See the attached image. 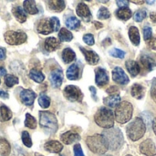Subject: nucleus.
I'll list each match as a JSON object with an SVG mask.
<instances>
[{
  "mask_svg": "<svg viewBox=\"0 0 156 156\" xmlns=\"http://www.w3.org/2000/svg\"><path fill=\"white\" fill-rule=\"evenodd\" d=\"M102 136L105 138L109 149L116 151L122 147L123 143V135L122 132L117 128H112L105 130L102 132Z\"/></svg>",
  "mask_w": 156,
  "mask_h": 156,
  "instance_id": "nucleus-1",
  "label": "nucleus"
},
{
  "mask_svg": "<svg viewBox=\"0 0 156 156\" xmlns=\"http://www.w3.org/2000/svg\"><path fill=\"white\" fill-rule=\"evenodd\" d=\"M95 122L98 126L104 129H112L114 125V114L108 108H101L94 116Z\"/></svg>",
  "mask_w": 156,
  "mask_h": 156,
  "instance_id": "nucleus-2",
  "label": "nucleus"
},
{
  "mask_svg": "<svg viewBox=\"0 0 156 156\" xmlns=\"http://www.w3.org/2000/svg\"><path fill=\"white\" fill-rule=\"evenodd\" d=\"M145 131H146L145 123L140 118L134 119V120L130 122L126 128V132L128 137L133 142H136L140 140L142 137H144Z\"/></svg>",
  "mask_w": 156,
  "mask_h": 156,
  "instance_id": "nucleus-3",
  "label": "nucleus"
},
{
  "mask_svg": "<svg viewBox=\"0 0 156 156\" xmlns=\"http://www.w3.org/2000/svg\"><path fill=\"white\" fill-rule=\"evenodd\" d=\"M86 143L89 149L92 153L97 154H104L109 149L107 142L102 134H95L88 137L86 140Z\"/></svg>",
  "mask_w": 156,
  "mask_h": 156,
  "instance_id": "nucleus-4",
  "label": "nucleus"
},
{
  "mask_svg": "<svg viewBox=\"0 0 156 156\" xmlns=\"http://www.w3.org/2000/svg\"><path fill=\"white\" fill-rule=\"evenodd\" d=\"M133 112V108L130 102H127V101L121 102L116 107V109H115V115H114L115 120L117 122L121 124L127 123L132 119Z\"/></svg>",
  "mask_w": 156,
  "mask_h": 156,
  "instance_id": "nucleus-5",
  "label": "nucleus"
},
{
  "mask_svg": "<svg viewBox=\"0 0 156 156\" xmlns=\"http://www.w3.org/2000/svg\"><path fill=\"white\" fill-rule=\"evenodd\" d=\"M39 123L42 128H44L50 133H55L58 130V120L56 116L51 112L40 111Z\"/></svg>",
  "mask_w": 156,
  "mask_h": 156,
  "instance_id": "nucleus-6",
  "label": "nucleus"
},
{
  "mask_svg": "<svg viewBox=\"0 0 156 156\" xmlns=\"http://www.w3.org/2000/svg\"><path fill=\"white\" fill-rule=\"evenodd\" d=\"M4 38L5 42L8 43L9 45H19L27 40V36L25 32L22 31L9 30L4 34Z\"/></svg>",
  "mask_w": 156,
  "mask_h": 156,
  "instance_id": "nucleus-7",
  "label": "nucleus"
},
{
  "mask_svg": "<svg viewBox=\"0 0 156 156\" xmlns=\"http://www.w3.org/2000/svg\"><path fill=\"white\" fill-rule=\"evenodd\" d=\"M64 97L71 102H81L83 99V94L81 90L75 86H67L64 89Z\"/></svg>",
  "mask_w": 156,
  "mask_h": 156,
  "instance_id": "nucleus-8",
  "label": "nucleus"
},
{
  "mask_svg": "<svg viewBox=\"0 0 156 156\" xmlns=\"http://www.w3.org/2000/svg\"><path fill=\"white\" fill-rule=\"evenodd\" d=\"M112 79L119 85H127L130 82L129 77L121 67H115L112 71Z\"/></svg>",
  "mask_w": 156,
  "mask_h": 156,
  "instance_id": "nucleus-9",
  "label": "nucleus"
},
{
  "mask_svg": "<svg viewBox=\"0 0 156 156\" xmlns=\"http://www.w3.org/2000/svg\"><path fill=\"white\" fill-rule=\"evenodd\" d=\"M140 152L145 156H155L156 146L154 142L150 139L145 140L140 145Z\"/></svg>",
  "mask_w": 156,
  "mask_h": 156,
  "instance_id": "nucleus-10",
  "label": "nucleus"
},
{
  "mask_svg": "<svg viewBox=\"0 0 156 156\" xmlns=\"http://www.w3.org/2000/svg\"><path fill=\"white\" fill-rule=\"evenodd\" d=\"M37 32L43 34V35H48L50 34L51 32H53V27L50 21V18H43L41 19L37 27Z\"/></svg>",
  "mask_w": 156,
  "mask_h": 156,
  "instance_id": "nucleus-11",
  "label": "nucleus"
},
{
  "mask_svg": "<svg viewBox=\"0 0 156 156\" xmlns=\"http://www.w3.org/2000/svg\"><path fill=\"white\" fill-rule=\"evenodd\" d=\"M36 97H37L36 93H34L32 90L29 89H23L20 92V98L22 103L28 107H31L33 105Z\"/></svg>",
  "mask_w": 156,
  "mask_h": 156,
  "instance_id": "nucleus-12",
  "label": "nucleus"
},
{
  "mask_svg": "<svg viewBox=\"0 0 156 156\" xmlns=\"http://www.w3.org/2000/svg\"><path fill=\"white\" fill-rule=\"evenodd\" d=\"M96 79L95 82L99 86H103L109 83V76L105 69L103 68H97L96 69Z\"/></svg>",
  "mask_w": 156,
  "mask_h": 156,
  "instance_id": "nucleus-13",
  "label": "nucleus"
},
{
  "mask_svg": "<svg viewBox=\"0 0 156 156\" xmlns=\"http://www.w3.org/2000/svg\"><path fill=\"white\" fill-rule=\"evenodd\" d=\"M49 80L54 87H60L63 82V73L60 69L53 70L49 74Z\"/></svg>",
  "mask_w": 156,
  "mask_h": 156,
  "instance_id": "nucleus-14",
  "label": "nucleus"
},
{
  "mask_svg": "<svg viewBox=\"0 0 156 156\" xmlns=\"http://www.w3.org/2000/svg\"><path fill=\"white\" fill-rule=\"evenodd\" d=\"M76 12L79 17H80L81 18H84V20L86 21H89L90 19H91L90 10L85 3H80L76 7Z\"/></svg>",
  "mask_w": 156,
  "mask_h": 156,
  "instance_id": "nucleus-15",
  "label": "nucleus"
},
{
  "mask_svg": "<svg viewBox=\"0 0 156 156\" xmlns=\"http://www.w3.org/2000/svg\"><path fill=\"white\" fill-rule=\"evenodd\" d=\"M60 140L64 144L69 145L80 140V136L74 131H67L60 136Z\"/></svg>",
  "mask_w": 156,
  "mask_h": 156,
  "instance_id": "nucleus-16",
  "label": "nucleus"
},
{
  "mask_svg": "<svg viewBox=\"0 0 156 156\" xmlns=\"http://www.w3.org/2000/svg\"><path fill=\"white\" fill-rule=\"evenodd\" d=\"M140 61L143 69L146 72H152L156 67V62L154 61V59L149 55H142Z\"/></svg>",
  "mask_w": 156,
  "mask_h": 156,
  "instance_id": "nucleus-17",
  "label": "nucleus"
},
{
  "mask_svg": "<svg viewBox=\"0 0 156 156\" xmlns=\"http://www.w3.org/2000/svg\"><path fill=\"white\" fill-rule=\"evenodd\" d=\"M80 49L81 52L84 54L86 61H87L90 64L95 65V64L98 63V62H99V60H100V57H99V55H98L95 51H90V50H86L85 48H82V47H80Z\"/></svg>",
  "mask_w": 156,
  "mask_h": 156,
  "instance_id": "nucleus-18",
  "label": "nucleus"
},
{
  "mask_svg": "<svg viewBox=\"0 0 156 156\" xmlns=\"http://www.w3.org/2000/svg\"><path fill=\"white\" fill-rule=\"evenodd\" d=\"M44 149L52 154H59L63 149V145L58 141H49L45 143Z\"/></svg>",
  "mask_w": 156,
  "mask_h": 156,
  "instance_id": "nucleus-19",
  "label": "nucleus"
},
{
  "mask_svg": "<svg viewBox=\"0 0 156 156\" xmlns=\"http://www.w3.org/2000/svg\"><path fill=\"white\" fill-rule=\"evenodd\" d=\"M44 47H45L46 51L52 52L59 47V41L54 37H49V38L46 39L45 43H44Z\"/></svg>",
  "mask_w": 156,
  "mask_h": 156,
  "instance_id": "nucleus-20",
  "label": "nucleus"
},
{
  "mask_svg": "<svg viewBox=\"0 0 156 156\" xmlns=\"http://www.w3.org/2000/svg\"><path fill=\"white\" fill-rule=\"evenodd\" d=\"M125 66L127 68V71L131 74L132 76H136L140 74L141 72V67L139 65L138 63L134 62V61H128L125 63Z\"/></svg>",
  "mask_w": 156,
  "mask_h": 156,
  "instance_id": "nucleus-21",
  "label": "nucleus"
},
{
  "mask_svg": "<svg viewBox=\"0 0 156 156\" xmlns=\"http://www.w3.org/2000/svg\"><path fill=\"white\" fill-rule=\"evenodd\" d=\"M24 10L26 13H28L30 15H35L38 13V9L37 7V4L33 0H26L23 2Z\"/></svg>",
  "mask_w": 156,
  "mask_h": 156,
  "instance_id": "nucleus-22",
  "label": "nucleus"
},
{
  "mask_svg": "<svg viewBox=\"0 0 156 156\" xmlns=\"http://www.w3.org/2000/svg\"><path fill=\"white\" fill-rule=\"evenodd\" d=\"M12 13H13V15L15 16V17L16 18V20H17L18 22L24 23V22L27 20V13L25 12V10H24L21 6H15V7L12 9Z\"/></svg>",
  "mask_w": 156,
  "mask_h": 156,
  "instance_id": "nucleus-23",
  "label": "nucleus"
},
{
  "mask_svg": "<svg viewBox=\"0 0 156 156\" xmlns=\"http://www.w3.org/2000/svg\"><path fill=\"white\" fill-rule=\"evenodd\" d=\"M67 77L69 80H77L80 78V68L77 63H73L68 68Z\"/></svg>",
  "mask_w": 156,
  "mask_h": 156,
  "instance_id": "nucleus-24",
  "label": "nucleus"
},
{
  "mask_svg": "<svg viewBox=\"0 0 156 156\" xmlns=\"http://www.w3.org/2000/svg\"><path fill=\"white\" fill-rule=\"evenodd\" d=\"M120 102H121V97L119 94L110 96L103 99V103L105 104V106L109 108H116L120 104Z\"/></svg>",
  "mask_w": 156,
  "mask_h": 156,
  "instance_id": "nucleus-25",
  "label": "nucleus"
},
{
  "mask_svg": "<svg viewBox=\"0 0 156 156\" xmlns=\"http://www.w3.org/2000/svg\"><path fill=\"white\" fill-rule=\"evenodd\" d=\"M48 8L53 10V11H56V12H61L66 6L65 2L62 1V0L48 1Z\"/></svg>",
  "mask_w": 156,
  "mask_h": 156,
  "instance_id": "nucleus-26",
  "label": "nucleus"
},
{
  "mask_svg": "<svg viewBox=\"0 0 156 156\" xmlns=\"http://www.w3.org/2000/svg\"><path fill=\"white\" fill-rule=\"evenodd\" d=\"M76 59V53L70 48H66L62 51V60L65 63H70Z\"/></svg>",
  "mask_w": 156,
  "mask_h": 156,
  "instance_id": "nucleus-27",
  "label": "nucleus"
},
{
  "mask_svg": "<svg viewBox=\"0 0 156 156\" xmlns=\"http://www.w3.org/2000/svg\"><path fill=\"white\" fill-rule=\"evenodd\" d=\"M145 89L139 84H134L132 87V96L136 99H142L144 97Z\"/></svg>",
  "mask_w": 156,
  "mask_h": 156,
  "instance_id": "nucleus-28",
  "label": "nucleus"
},
{
  "mask_svg": "<svg viewBox=\"0 0 156 156\" xmlns=\"http://www.w3.org/2000/svg\"><path fill=\"white\" fill-rule=\"evenodd\" d=\"M116 16L120 19L128 20L132 17L133 13H132L131 9L128 7H120L118 10H116Z\"/></svg>",
  "mask_w": 156,
  "mask_h": 156,
  "instance_id": "nucleus-29",
  "label": "nucleus"
},
{
  "mask_svg": "<svg viewBox=\"0 0 156 156\" xmlns=\"http://www.w3.org/2000/svg\"><path fill=\"white\" fill-rule=\"evenodd\" d=\"M129 37H130L131 41L134 45L138 46L140 44V33H139V30L136 27L132 26L129 29Z\"/></svg>",
  "mask_w": 156,
  "mask_h": 156,
  "instance_id": "nucleus-30",
  "label": "nucleus"
},
{
  "mask_svg": "<svg viewBox=\"0 0 156 156\" xmlns=\"http://www.w3.org/2000/svg\"><path fill=\"white\" fill-rule=\"evenodd\" d=\"M12 118V112L6 106H0V122H5Z\"/></svg>",
  "mask_w": 156,
  "mask_h": 156,
  "instance_id": "nucleus-31",
  "label": "nucleus"
},
{
  "mask_svg": "<svg viewBox=\"0 0 156 156\" xmlns=\"http://www.w3.org/2000/svg\"><path fill=\"white\" fill-rule=\"evenodd\" d=\"M65 24H66V26L69 29H73V30H76V29H78L80 27V21L76 17H68L66 19V21H65Z\"/></svg>",
  "mask_w": 156,
  "mask_h": 156,
  "instance_id": "nucleus-32",
  "label": "nucleus"
},
{
  "mask_svg": "<svg viewBox=\"0 0 156 156\" xmlns=\"http://www.w3.org/2000/svg\"><path fill=\"white\" fill-rule=\"evenodd\" d=\"M10 151H11V147L9 143L5 139L0 138V155L8 156L10 154Z\"/></svg>",
  "mask_w": 156,
  "mask_h": 156,
  "instance_id": "nucleus-33",
  "label": "nucleus"
},
{
  "mask_svg": "<svg viewBox=\"0 0 156 156\" xmlns=\"http://www.w3.org/2000/svg\"><path fill=\"white\" fill-rule=\"evenodd\" d=\"M58 39L60 40V41H70L73 39V35L69 29H67L65 28H62V29H59Z\"/></svg>",
  "mask_w": 156,
  "mask_h": 156,
  "instance_id": "nucleus-34",
  "label": "nucleus"
},
{
  "mask_svg": "<svg viewBox=\"0 0 156 156\" xmlns=\"http://www.w3.org/2000/svg\"><path fill=\"white\" fill-rule=\"evenodd\" d=\"M29 77L33 80V81H35V82H37V83H42L43 81H44V79H45V75H44V74L42 73V72H40V71H38V70H35V69H33V70H31L30 72H29Z\"/></svg>",
  "mask_w": 156,
  "mask_h": 156,
  "instance_id": "nucleus-35",
  "label": "nucleus"
},
{
  "mask_svg": "<svg viewBox=\"0 0 156 156\" xmlns=\"http://www.w3.org/2000/svg\"><path fill=\"white\" fill-rule=\"evenodd\" d=\"M25 126L27 128H29V129H36L37 128V120L36 119L30 115L29 113H27L26 114V120H25Z\"/></svg>",
  "mask_w": 156,
  "mask_h": 156,
  "instance_id": "nucleus-36",
  "label": "nucleus"
},
{
  "mask_svg": "<svg viewBox=\"0 0 156 156\" xmlns=\"http://www.w3.org/2000/svg\"><path fill=\"white\" fill-rule=\"evenodd\" d=\"M18 83H19L18 78L14 74H6L5 76V84L8 87H12L15 85H17Z\"/></svg>",
  "mask_w": 156,
  "mask_h": 156,
  "instance_id": "nucleus-37",
  "label": "nucleus"
},
{
  "mask_svg": "<svg viewBox=\"0 0 156 156\" xmlns=\"http://www.w3.org/2000/svg\"><path fill=\"white\" fill-rule=\"evenodd\" d=\"M38 104L43 108H48L50 105V98L44 94H41L38 98Z\"/></svg>",
  "mask_w": 156,
  "mask_h": 156,
  "instance_id": "nucleus-38",
  "label": "nucleus"
},
{
  "mask_svg": "<svg viewBox=\"0 0 156 156\" xmlns=\"http://www.w3.org/2000/svg\"><path fill=\"white\" fill-rule=\"evenodd\" d=\"M111 17V13L108 10V8H106L105 6H101L98 12V18L100 19H107Z\"/></svg>",
  "mask_w": 156,
  "mask_h": 156,
  "instance_id": "nucleus-39",
  "label": "nucleus"
},
{
  "mask_svg": "<svg viewBox=\"0 0 156 156\" xmlns=\"http://www.w3.org/2000/svg\"><path fill=\"white\" fill-rule=\"evenodd\" d=\"M21 139H22L23 144H24L26 147L30 148V147L32 146V141H31L30 135H29V133H28L27 131H23V132H22Z\"/></svg>",
  "mask_w": 156,
  "mask_h": 156,
  "instance_id": "nucleus-40",
  "label": "nucleus"
},
{
  "mask_svg": "<svg viewBox=\"0 0 156 156\" xmlns=\"http://www.w3.org/2000/svg\"><path fill=\"white\" fill-rule=\"evenodd\" d=\"M146 17H147V12H146V10L142 9V10H138V11L134 14L133 18H134V20H135L136 22H142Z\"/></svg>",
  "mask_w": 156,
  "mask_h": 156,
  "instance_id": "nucleus-41",
  "label": "nucleus"
},
{
  "mask_svg": "<svg viewBox=\"0 0 156 156\" xmlns=\"http://www.w3.org/2000/svg\"><path fill=\"white\" fill-rule=\"evenodd\" d=\"M110 55L112 56V57H115V58H120V59H123L124 56H125V52L122 50H119L117 48H114L112 50H111L109 51Z\"/></svg>",
  "mask_w": 156,
  "mask_h": 156,
  "instance_id": "nucleus-42",
  "label": "nucleus"
},
{
  "mask_svg": "<svg viewBox=\"0 0 156 156\" xmlns=\"http://www.w3.org/2000/svg\"><path fill=\"white\" fill-rule=\"evenodd\" d=\"M152 34H153V30L151 27L145 26L144 28V39L145 40H149L152 39Z\"/></svg>",
  "mask_w": 156,
  "mask_h": 156,
  "instance_id": "nucleus-43",
  "label": "nucleus"
},
{
  "mask_svg": "<svg viewBox=\"0 0 156 156\" xmlns=\"http://www.w3.org/2000/svg\"><path fill=\"white\" fill-rule=\"evenodd\" d=\"M50 21H51V24H52V27H53V30L54 31L59 30V29H60V22H59L58 18L56 17H50Z\"/></svg>",
  "mask_w": 156,
  "mask_h": 156,
  "instance_id": "nucleus-44",
  "label": "nucleus"
},
{
  "mask_svg": "<svg viewBox=\"0 0 156 156\" xmlns=\"http://www.w3.org/2000/svg\"><path fill=\"white\" fill-rule=\"evenodd\" d=\"M83 40L87 45L92 46L94 44V37L92 34H85L83 36Z\"/></svg>",
  "mask_w": 156,
  "mask_h": 156,
  "instance_id": "nucleus-45",
  "label": "nucleus"
},
{
  "mask_svg": "<svg viewBox=\"0 0 156 156\" xmlns=\"http://www.w3.org/2000/svg\"><path fill=\"white\" fill-rule=\"evenodd\" d=\"M73 149H74V156H84L80 144H78V143L75 144Z\"/></svg>",
  "mask_w": 156,
  "mask_h": 156,
  "instance_id": "nucleus-46",
  "label": "nucleus"
},
{
  "mask_svg": "<svg viewBox=\"0 0 156 156\" xmlns=\"http://www.w3.org/2000/svg\"><path fill=\"white\" fill-rule=\"evenodd\" d=\"M151 96L154 100L156 101V78L154 79L153 84H152V88H151Z\"/></svg>",
  "mask_w": 156,
  "mask_h": 156,
  "instance_id": "nucleus-47",
  "label": "nucleus"
},
{
  "mask_svg": "<svg viewBox=\"0 0 156 156\" xmlns=\"http://www.w3.org/2000/svg\"><path fill=\"white\" fill-rule=\"evenodd\" d=\"M118 91H119V88L117 86H111L110 88L107 89V93L110 94L111 96L112 95H118Z\"/></svg>",
  "mask_w": 156,
  "mask_h": 156,
  "instance_id": "nucleus-48",
  "label": "nucleus"
},
{
  "mask_svg": "<svg viewBox=\"0 0 156 156\" xmlns=\"http://www.w3.org/2000/svg\"><path fill=\"white\" fill-rule=\"evenodd\" d=\"M148 45L151 49L156 50V38H152L151 40H149L148 41Z\"/></svg>",
  "mask_w": 156,
  "mask_h": 156,
  "instance_id": "nucleus-49",
  "label": "nucleus"
},
{
  "mask_svg": "<svg viewBox=\"0 0 156 156\" xmlns=\"http://www.w3.org/2000/svg\"><path fill=\"white\" fill-rule=\"evenodd\" d=\"M116 3L121 7H127V6L129 4V1H126V0H117Z\"/></svg>",
  "mask_w": 156,
  "mask_h": 156,
  "instance_id": "nucleus-50",
  "label": "nucleus"
},
{
  "mask_svg": "<svg viewBox=\"0 0 156 156\" xmlns=\"http://www.w3.org/2000/svg\"><path fill=\"white\" fill-rule=\"evenodd\" d=\"M5 53H6L5 49L1 47L0 48V60H4L5 58Z\"/></svg>",
  "mask_w": 156,
  "mask_h": 156,
  "instance_id": "nucleus-51",
  "label": "nucleus"
},
{
  "mask_svg": "<svg viewBox=\"0 0 156 156\" xmlns=\"http://www.w3.org/2000/svg\"><path fill=\"white\" fill-rule=\"evenodd\" d=\"M0 97H2V98H8L9 96H8V94L6 92H5L3 90H0Z\"/></svg>",
  "mask_w": 156,
  "mask_h": 156,
  "instance_id": "nucleus-52",
  "label": "nucleus"
},
{
  "mask_svg": "<svg viewBox=\"0 0 156 156\" xmlns=\"http://www.w3.org/2000/svg\"><path fill=\"white\" fill-rule=\"evenodd\" d=\"M6 75V70L4 67H0V77Z\"/></svg>",
  "mask_w": 156,
  "mask_h": 156,
  "instance_id": "nucleus-53",
  "label": "nucleus"
},
{
  "mask_svg": "<svg viewBox=\"0 0 156 156\" xmlns=\"http://www.w3.org/2000/svg\"><path fill=\"white\" fill-rule=\"evenodd\" d=\"M150 17H151V19H152V21L154 23H156V12H152L150 14Z\"/></svg>",
  "mask_w": 156,
  "mask_h": 156,
  "instance_id": "nucleus-54",
  "label": "nucleus"
},
{
  "mask_svg": "<svg viewBox=\"0 0 156 156\" xmlns=\"http://www.w3.org/2000/svg\"><path fill=\"white\" fill-rule=\"evenodd\" d=\"M90 90L91 91V93H92V97H93V98L94 99H96V88L95 87H93V86H90Z\"/></svg>",
  "mask_w": 156,
  "mask_h": 156,
  "instance_id": "nucleus-55",
  "label": "nucleus"
},
{
  "mask_svg": "<svg viewBox=\"0 0 156 156\" xmlns=\"http://www.w3.org/2000/svg\"><path fill=\"white\" fill-rule=\"evenodd\" d=\"M94 25H95L96 29H101V28L103 27V25H102L101 23L98 22V21H94Z\"/></svg>",
  "mask_w": 156,
  "mask_h": 156,
  "instance_id": "nucleus-56",
  "label": "nucleus"
},
{
  "mask_svg": "<svg viewBox=\"0 0 156 156\" xmlns=\"http://www.w3.org/2000/svg\"><path fill=\"white\" fill-rule=\"evenodd\" d=\"M153 130H154V133L156 134V118L153 120Z\"/></svg>",
  "mask_w": 156,
  "mask_h": 156,
  "instance_id": "nucleus-57",
  "label": "nucleus"
},
{
  "mask_svg": "<svg viewBox=\"0 0 156 156\" xmlns=\"http://www.w3.org/2000/svg\"><path fill=\"white\" fill-rule=\"evenodd\" d=\"M133 3H134V4H138V5H142L143 3H144V1H136V0H133V1H132Z\"/></svg>",
  "mask_w": 156,
  "mask_h": 156,
  "instance_id": "nucleus-58",
  "label": "nucleus"
},
{
  "mask_svg": "<svg viewBox=\"0 0 156 156\" xmlns=\"http://www.w3.org/2000/svg\"><path fill=\"white\" fill-rule=\"evenodd\" d=\"M146 3H147V4H154V1H146Z\"/></svg>",
  "mask_w": 156,
  "mask_h": 156,
  "instance_id": "nucleus-59",
  "label": "nucleus"
},
{
  "mask_svg": "<svg viewBox=\"0 0 156 156\" xmlns=\"http://www.w3.org/2000/svg\"><path fill=\"white\" fill-rule=\"evenodd\" d=\"M35 156H43V155H41V154H35Z\"/></svg>",
  "mask_w": 156,
  "mask_h": 156,
  "instance_id": "nucleus-60",
  "label": "nucleus"
},
{
  "mask_svg": "<svg viewBox=\"0 0 156 156\" xmlns=\"http://www.w3.org/2000/svg\"><path fill=\"white\" fill-rule=\"evenodd\" d=\"M103 156H112V155H103Z\"/></svg>",
  "mask_w": 156,
  "mask_h": 156,
  "instance_id": "nucleus-61",
  "label": "nucleus"
},
{
  "mask_svg": "<svg viewBox=\"0 0 156 156\" xmlns=\"http://www.w3.org/2000/svg\"><path fill=\"white\" fill-rule=\"evenodd\" d=\"M126 156H132V155H126Z\"/></svg>",
  "mask_w": 156,
  "mask_h": 156,
  "instance_id": "nucleus-62",
  "label": "nucleus"
},
{
  "mask_svg": "<svg viewBox=\"0 0 156 156\" xmlns=\"http://www.w3.org/2000/svg\"><path fill=\"white\" fill-rule=\"evenodd\" d=\"M0 83H1V80H0Z\"/></svg>",
  "mask_w": 156,
  "mask_h": 156,
  "instance_id": "nucleus-63",
  "label": "nucleus"
}]
</instances>
